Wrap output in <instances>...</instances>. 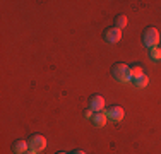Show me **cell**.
<instances>
[{
  "instance_id": "6da1fadb",
  "label": "cell",
  "mask_w": 161,
  "mask_h": 154,
  "mask_svg": "<svg viewBox=\"0 0 161 154\" xmlns=\"http://www.w3.org/2000/svg\"><path fill=\"white\" fill-rule=\"evenodd\" d=\"M112 75L113 79L117 80V82H129V80H132V77H130V67L127 63H124V62H117V63L112 67Z\"/></svg>"
},
{
  "instance_id": "7a4b0ae2",
  "label": "cell",
  "mask_w": 161,
  "mask_h": 154,
  "mask_svg": "<svg viewBox=\"0 0 161 154\" xmlns=\"http://www.w3.org/2000/svg\"><path fill=\"white\" fill-rule=\"evenodd\" d=\"M159 43V31L158 28H154V26H147L144 31H142V45L146 48H154V46H158Z\"/></svg>"
},
{
  "instance_id": "3957f363",
  "label": "cell",
  "mask_w": 161,
  "mask_h": 154,
  "mask_svg": "<svg viewBox=\"0 0 161 154\" xmlns=\"http://www.w3.org/2000/svg\"><path fill=\"white\" fill-rule=\"evenodd\" d=\"M28 144H29V149L40 152L47 147V139H45V135H41V134H33V135L28 139Z\"/></svg>"
},
{
  "instance_id": "277c9868",
  "label": "cell",
  "mask_w": 161,
  "mask_h": 154,
  "mask_svg": "<svg viewBox=\"0 0 161 154\" xmlns=\"http://www.w3.org/2000/svg\"><path fill=\"white\" fill-rule=\"evenodd\" d=\"M103 38H105V41L106 43H118V41L122 40V29H118V28H106L105 29V33H103Z\"/></svg>"
},
{
  "instance_id": "5b68a950",
  "label": "cell",
  "mask_w": 161,
  "mask_h": 154,
  "mask_svg": "<svg viewBox=\"0 0 161 154\" xmlns=\"http://www.w3.org/2000/svg\"><path fill=\"white\" fill-rule=\"evenodd\" d=\"M105 115H106V118H108V120L120 122L122 118H124L125 111H124V108H122V106H118V105H112V106H108V108H106Z\"/></svg>"
},
{
  "instance_id": "8992f818",
  "label": "cell",
  "mask_w": 161,
  "mask_h": 154,
  "mask_svg": "<svg viewBox=\"0 0 161 154\" xmlns=\"http://www.w3.org/2000/svg\"><path fill=\"white\" fill-rule=\"evenodd\" d=\"M89 108L94 111V113H99V111L105 110V98L101 94H93L89 98Z\"/></svg>"
},
{
  "instance_id": "52a82bcc",
  "label": "cell",
  "mask_w": 161,
  "mask_h": 154,
  "mask_svg": "<svg viewBox=\"0 0 161 154\" xmlns=\"http://www.w3.org/2000/svg\"><path fill=\"white\" fill-rule=\"evenodd\" d=\"M12 151H14V154H24L26 151H29L28 140H22V139L16 140V142L12 144Z\"/></svg>"
},
{
  "instance_id": "ba28073f",
  "label": "cell",
  "mask_w": 161,
  "mask_h": 154,
  "mask_svg": "<svg viewBox=\"0 0 161 154\" xmlns=\"http://www.w3.org/2000/svg\"><path fill=\"white\" fill-rule=\"evenodd\" d=\"M106 120H108V118H106V115L101 113V111L93 115V123H94V127H98V129L105 127V125H106Z\"/></svg>"
},
{
  "instance_id": "9c48e42d",
  "label": "cell",
  "mask_w": 161,
  "mask_h": 154,
  "mask_svg": "<svg viewBox=\"0 0 161 154\" xmlns=\"http://www.w3.org/2000/svg\"><path fill=\"white\" fill-rule=\"evenodd\" d=\"M144 74V69H142V65H139V63H136V65H130V77H132V80L134 79H137V77H141Z\"/></svg>"
},
{
  "instance_id": "30bf717a",
  "label": "cell",
  "mask_w": 161,
  "mask_h": 154,
  "mask_svg": "<svg viewBox=\"0 0 161 154\" xmlns=\"http://www.w3.org/2000/svg\"><path fill=\"white\" fill-rule=\"evenodd\" d=\"M147 84H149V77L146 75V74H142L141 77H137V79H134V86L141 87V89H142V87H146Z\"/></svg>"
},
{
  "instance_id": "8fae6325",
  "label": "cell",
  "mask_w": 161,
  "mask_h": 154,
  "mask_svg": "<svg viewBox=\"0 0 161 154\" xmlns=\"http://www.w3.org/2000/svg\"><path fill=\"white\" fill-rule=\"evenodd\" d=\"M149 58L153 62H159L161 60V48L159 46H154V48L149 50Z\"/></svg>"
},
{
  "instance_id": "7c38bea8",
  "label": "cell",
  "mask_w": 161,
  "mask_h": 154,
  "mask_svg": "<svg viewBox=\"0 0 161 154\" xmlns=\"http://www.w3.org/2000/svg\"><path fill=\"white\" fill-rule=\"evenodd\" d=\"M125 26H127V17H125L124 14H118L117 17H115V28H118V29H124Z\"/></svg>"
},
{
  "instance_id": "4fadbf2b",
  "label": "cell",
  "mask_w": 161,
  "mask_h": 154,
  "mask_svg": "<svg viewBox=\"0 0 161 154\" xmlns=\"http://www.w3.org/2000/svg\"><path fill=\"white\" fill-rule=\"evenodd\" d=\"M93 110H91V108H87V110L86 111H84V117H86V118H93Z\"/></svg>"
},
{
  "instance_id": "5bb4252c",
  "label": "cell",
  "mask_w": 161,
  "mask_h": 154,
  "mask_svg": "<svg viewBox=\"0 0 161 154\" xmlns=\"http://www.w3.org/2000/svg\"><path fill=\"white\" fill-rule=\"evenodd\" d=\"M70 154H86V152L80 151V149H75V151H74V152H70Z\"/></svg>"
},
{
  "instance_id": "9a60e30c",
  "label": "cell",
  "mask_w": 161,
  "mask_h": 154,
  "mask_svg": "<svg viewBox=\"0 0 161 154\" xmlns=\"http://www.w3.org/2000/svg\"><path fill=\"white\" fill-rule=\"evenodd\" d=\"M24 154H38V152H36V151H33V149H29V151H26Z\"/></svg>"
},
{
  "instance_id": "2e32d148",
  "label": "cell",
  "mask_w": 161,
  "mask_h": 154,
  "mask_svg": "<svg viewBox=\"0 0 161 154\" xmlns=\"http://www.w3.org/2000/svg\"><path fill=\"white\" fill-rule=\"evenodd\" d=\"M57 154H69V152H64V151H60V152H57Z\"/></svg>"
}]
</instances>
